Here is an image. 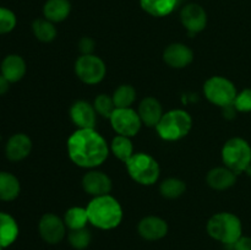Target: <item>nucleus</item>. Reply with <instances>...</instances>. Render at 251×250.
<instances>
[{"label": "nucleus", "mask_w": 251, "mask_h": 250, "mask_svg": "<svg viewBox=\"0 0 251 250\" xmlns=\"http://www.w3.org/2000/svg\"><path fill=\"white\" fill-rule=\"evenodd\" d=\"M110 125L118 135L134 137L142 126L139 113L132 108H117L109 118Z\"/></svg>", "instance_id": "nucleus-9"}, {"label": "nucleus", "mask_w": 251, "mask_h": 250, "mask_svg": "<svg viewBox=\"0 0 251 250\" xmlns=\"http://www.w3.org/2000/svg\"><path fill=\"white\" fill-rule=\"evenodd\" d=\"M222 161L234 173L247 172L251 164V146L242 137H232L222 149Z\"/></svg>", "instance_id": "nucleus-6"}, {"label": "nucleus", "mask_w": 251, "mask_h": 250, "mask_svg": "<svg viewBox=\"0 0 251 250\" xmlns=\"http://www.w3.org/2000/svg\"><path fill=\"white\" fill-rule=\"evenodd\" d=\"M82 188L88 195L97 198V196L109 195L113 188V183L109 175L105 174L104 172L92 169L83 175Z\"/></svg>", "instance_id": "nucleus-12"}, {"label": "nucleus", "mask_w": 251, "mask_h": 250, "mask_svg": "<svg viewBox=\"0 0 251 250\" xmlns=\"http://www.w3.org/2000/svg\"><path fill=\"white\" fill-rule=\"evenodd\" d=\"M137 113L141 118L142 124L149 127H156L164 114L162 104L154 97L144 98L140 103Z\"/></svg>", "instance_id": "nucleus-18"}, {"label": "nucleus", "mask_w": 251, "mask_h": 250, "mask_svg": "<svg viewBox=\"0 0 251 250\" xmlns=\"http://www.w3.org/2000/svg\"><path fill=\"white\" fill-rule=\"evenodd\" d=\"M109 145L95 129H77L68 139V153L81 168L100 167L109 156Z\"/></svg>", "instance_id": "nucleus-1"}, {"label": "nucleus", "mask_w": 251, "mask_h": 250, "mask_svg": "<svg viewBox=\"0 0 251 250\" xmlns=\"http://www.w3.org/2000/svg\"><path fill=\"white\" fill-rule=\"evenodd\" d=\"M19 225L11 215L0 212V247L7 248L19 237Z\"/></svg>", "instance_id": "nucleus-20"}, {"label": "nucleus", "mask_w": 251, "mask_h": 250, "mask_svg": "<svg viewBox=\"0 0 251 250\" xmlns=\"http://www.w3.org/2000/svg\"><path fill=\"white\" fill-rule=\"evenodd\" d=\"M68 240L74 249L85 250L91 244L92 235L87 228H81V229L69 230Z\"/></svg>", "instance_id": "nucleus-29"}, {"label": "nucleus", "mask_w": 251, "mask_h": 250, "mask_svg": "<svg viewBox=\"0 0 251 250\" xmlns=\"http://www.w3.org/2000/svg\"><path fill=\"white\" fill-rule=\"evenodd\" d=\"M88 222L103 230L117 228L123 221V208L119 201L112 195L93 198L87 207Z\"/></svg>", "instance_id": "nucleus-2"}, {"label": "nucleus", "mask_w": 251, "mask_h": 250, "mask_svg": "<svg viewBox=\"0 0 251 250\" xmlns=\"http://www.w3.org/2000/svg\"><path fill=\"white\" fill-rule=\"evenodd\" d=\"M26 61L19 54H9L4 58L0 65V71L5 78L10 81V83L19 82L26 75Z\"/></svg>", "instance_id": "nucleus-17"}, {"label": "nucleus", "mask_w": 251, "mask_h": 250, "mask_svg": "<svg viewBox=\"0 0 251 250\" xmlns=\"http://www.w3.org/2000/svg\"><path fill=\"white\" fill-rule=\"evenodd\" d=\"M115 108H131L136 100V90L131 85H120L112 95Z\"/></svg>", "instance_id": "nucleus-28"}, {"label": "nucleus", "mask_w": 251, "mask_h": 250, "mask_svg": "<svg viewBox=\"0 0 251 250\" xmlns=\"http://www.w3.org/2000/svg\"><path fill=\"white\" fill-rule=\"evenodd\" d=\"M203 93L208 102L221 108L234 104L237 88L234 83L223 76H212L203 85Z\"/></svg>", "instance_id": "nucleus-7"}, {"label": "nucleus", "mask_w": 251, "mask_h": 250, "mask_svg": "<svg viewBox=\"0 0 251 250\" xmlns=\"http://www.w3.org/2000/svg\"><path fill=\"white\" fill-rule=\"evenodd\" d=\"M63 220L65 222L66 228H69V230L86 228L87 223H90L88 222L86 207H78V206H74V207L69 208L65 212Z\"/></svg>", "instance_id": "nucleus-25"}, {"label": "nucleus", "mask_w": 251, "mask_h": 250, "mask_svg": "<svg viewBox=\"0 0 251 250\" xmlns=\"http://www.w3.org/2000/svg\"><path fill=\"white\" fill-rule=\"evenodd\" d=\"M140 237L149 242L164 238L168 233V223L158 216H146L137 225Z\"/></svg>", "instance_id": "nucleus-13"}, {"label": "nucleus", "mask_w": 251, "mask_h": 250, "mask_svg": "<svg viewBox=\"0 0 251 250\" xmlns=\"http://www.w3.org/2000/svg\"><path fill=\"white\" fill-rule=\"evenodd\" d=\"M38 232L46 243L58 244L66 235L65 222L54 213H44L39 220Z\"/></svg>", "instance_id": "nucleus-10"}, {"label": "nucleus", "mask_w": 251, "mask_h": 250, "mask_svg": "<svg viewBox=\"0 0 251 250\" xmlns=\"http://www.w3.org/2000/svg\"><path fill=\"white\" fill-rule=\"evenodd\" d=\"M125 166L132 180L141 185H153L158 180L161 173L158 162L151 154L145 152H137L132 154Z\"/></svg>", "instance_id": "nucleus-5"}, {"label": "nucleus", "mask_w": 251, "mask_h": 250, "mask_svg": "<svg viewBox=\"0 0 251 250\" xmlns=\"http://www.w3.org/2000/svg\"><path fill=\"white\" fill-rule=\"evenodd\" d=\"M70 118L77 129H95L97 123V112L91 103L77 100L70 108Z\"/></svg>", "instance_id": "nucleus-14"}, {"label": "nucleus", "mask_w": 251, "mask_h": 250, "mask_svg": "<svg viewBox=\"0 0 251 250\" xmlns=\"http://www.w3.org/2000/svg\"><path fill=\"white\" fill-rule=\"evenodd\" d=\"M78 50L81 51V55H88L93 54L95 50V41L90 37H82L78 42Z\"/></svg>", "instance_id": "nucleus-33"}, {"label": "nucleus", "mask_w": 251, "mask_h": 250, "mask_svg": "<svg viewBox=\"0 0 251 250\" xmlns=\"http://www.w3.org/2000/svg\"><path fill=\"white\" fill-rule=\"evenodd\" d=\"M71 11V4L69 0H48L43 6L44 19L53 24L61 22L68 19Z\"/></svg>", "instance_id": "nucleus-21"}, {"label": "nucleus", "mask_w": 251, "mask_h": 250, "mask_svg": "<svg viewBox=\"0 0 251 250\" xmlns=\"http://www.w3.org/2000/svg\"><path fill=\"white\" fill-rule=\"evenodd\" d=\"M21 185L10 172H0V201H12L20 195Z\"/></svg>", "instance_id": "nucleus-22"}, {"label": "nucleus", "mask_w": 251, "mask_h": 250, "mask_svg": "<svg viewBox=\"0 0 251 250\" xmlns=\"http://www.w3.org/2000/svg\"><path fill=\"white\" fill-rule=\"evenodd\" d=\"M232 247L234 250H251V237H244L243 235Z\"/></svg>", "instance_id": "nucleus-34"}, {"label": "nucleus", "mask_w": 251, "mask_h": 250, "mask_svg": "<svg viewBox=\"0 0 251 250\" xmlns=\"http://www.w3.org/2000/svg\"><path fill=\"white\" fill-rule=\"evenodd\" d=\"M2 249H4V248H1V247H0V250H2Z\"/></svg>", "instance_id": "nucleus-38"}, {"label": "nucleus", "mask_w": 251, "mask_h": 250, "mask_svg": "<svg viewBox=\"0 0 251 250\" xmlns=\"http://www.w3.org/2000/svg\"><path fill=\"white\" fill-rule=\"evenodd\" d=\"M131 137L123 136V135H117L114 139L112 140L109 149L113 152L118 159L126 163L134 154V146H132Z\"/></svg>", "instance_id": "nucleus-24"}, {"label": "nucleus", "mask_w": 251, "mask_h": 250, "mask_svg": "<svg viewBox=\"0 0 251 250\" xmlns=\"http://www.w3.org/2000/svg\"><path fill=\"white\" fill-rule=\"evenodd\" d=\"M186 184L179 178H167L159 185V193L166 199H178L185 193Z\"/></svg>", "instance_id": "nucleus-27"}, {"label": "nucleus", "mask_w": 251, "mask_h": 250, "mask_svg": "<svg viewBox=\"0 0 251 250\" xmlns=\"http://www.w3.org/2000/svg\"><path fill=\"white\" fill-rule=\"evenodd\" d=\"M222 109H223V115H225L226 118H228V119H233V118L235 117V113L238 112V110L235 109L234 104L228 105V107L222 108Z\"/></svg>", "instance_id": "nucleus-36"}, {"label": "nucleus", "mask_w": 251, "mask_h": 250, "mask_svg": "<svg viewBox=\"0 0 251 250\" xmlns=\"http://www.w3.org/2000/svg\"><path fill=\"white\" fill-rule=\"evenodd\" d=\"M32 151V141L28 135L24 132L14 134L6 142L5 154L11 162H20L28 157Z\"/></svg>", "instance_id": "nucleus-16"}, {"label": "nucleus", "mask_w": 251, "mask_h": 250, "mask_svg": "<svg viewBox=\"0 0 251 250\" xmlns=\"http://www.w3.org/2000/svg\"><path fill=\"white\" fill-rule=\"evenodd\" d=\"M75 74L86 85H97L107 74V66L100 56L95 54L78 56L75 63Z\"/></svg>", "instance_id": "nucleus-8"}, {"label": "nucleus", "mask_w": 251, "mask_h": 250, "mask_svg": "<svg viewBox=\"0 0 251 250\" xmlns=\"http://www.w3.org/2000/svg\"><path fill=\"white\" fill-rule=\"evenodd\" d=\"M208 235L225 245H234L243 237V225L238 216L230 212H218L207 222Z\"/></svg>", "instance_id": "nucleus-3"}, {"label": "nucleus", "mask_w": 251, "mask_h": 250, "mask_svg": "<svg viewBox=\"0 0 251 250\" xmlns=\"http://www.w3.org/2000/svg\"><path fill=\"white\" fill-rule=\"evenodd\" d=\"M10 88V81L0 74V96L5 95Z\"/></svg>", "instance_id": "nucleus-35"}, {"label": "nucleus", "mask_w": 251, "mask_h": 250, "mask_svg": "<svg viewBox=\"0 0 251 250\" xmlns=\"http://www.w3.org/2000/svg\"><path fill=\"white\" fill-rule=\"evenodd\" d=\"M178 0H140L141 9L153 17H164L174 11Z\"/></svg>", "instance_id": "nucleus-23"}, {"label": "nucleus", "mask_w": 251, "mask_h": 250, "mask_svg": "<svg viewBox=\"0 0 251 250\" xmlns=\"http://www.w3.org/2000/svg\"><path fill=\"white\" fill-rule=\"evenodd\" d=\"M180 21L189 33L195 34L205 29L207 25V14L201 5L190 2L181 9Z\"/></svg>", "instance_id": "nucleus-11"}, {"label": "nucleus", "mask_w": 251, "mask_h": 250, "mask_svg": "<svg viewBox=\"0 0 251 250\" xmlns=\"http://www.w3.org/2000/svg\"><path fill=\"white\" fill-rule=\"evenodd\" d=\"M247 173H248V175H249L250 178H251V164L249 166V168L247 169Z\"/></svg>", "instance_id": "nucleus-37"}, {"label": "nucleus", "mask_w": 251, "mask_h": 250, "mask_svg": "<svg viewBox=\"0 0 251 250\" xmlns=\"http://www.w3.org/2000/svg\"><path fill=\"white\" fill-rule=\"evenodd\" d=\"M234 107L238 112H251V88H245L237 95L234 100Z\"/></svg>", "instance_id": "nucleus-32"}, {"label": "nucleus", "mask_w": 251, "mask_h": 250, "mask_svg": "<svg viewBox=\"0 0 251 250\" xmlns=\"http://www.w3.org/2000/svg\"><path fill=\"white\" fill-rule=\"evenodd\" d=\"M163 60L173 69H183L194 60V51L184 43H172L164 49Z\"/></svg>", "instance_id": "nucleus-15"}, {"label": "nucleus", "mask_w": 251, "mask_h": 250, "mask_svg": "<svg viewBox=\"0 0 251 250\" xmlns=\"http://www.w3.org/2000/svg\"><path fill=\"white\" fill-rule=\"evenodd\" d=\"M193 126L191 115L186 110L173 109L164 113L156 130L164 141H179L190 132Z\"/></svg>", "instance_id": "nucleus-4"}, {"label": "nucleus", "mask_w": 251, "mask_h": 250, "mask_svg": "<svg viewBox=\"0 0 251 250\" xmlns=\"http://www.w3.org/2000/svg\"><path fill=\"white\" fill-rule=\"evenodd\" d=\"M32 31L38 41L49 43L56 37V28L53 22L47 19H37L32 24Z\"/></svg>", "instance_id": "nucleus-26"}, {"label": "nucleus", "mask_w": 251, "mask_h": 250, "mask_svg": "<svg viewBox=\"0 0 251 250\" xmlns=\"http://www.w3.org/2000/svg\"><path fill=\"white\" fill-rule=\"evenodd\" d=\"M237 173L228 167H216L206 175L208 186L215 190H227L237 183Z\"/></svg>", "instance_id": "nucleus-19"}, {"label": "nucleus", "mask_w": 251, "mask_h": 250, "mask_svg": "<svg viewBox=\"0 0 251 250\" xmlns=\"http://www.w3.org/2000/svg\"><path fill=\"white\" fill-rule=\"evenodd\" d=\"M16 15L7 7L0 6V34L10 33L16 27Z\"/></svg>", "instance_id": "nucleus-31"}, {"label": "nucleus", "mask_w": 251, "mask_h": 250, "mask_svg": "<svg viewBox=\"0 0 251 250\" xmlns=\"http://www.w3.org/2000/svg\"><path fill=\"white\" fill-rule=\"evenodd\" d=\"M93 107H95L96 112L98 114L102 115L103 118H107V119H109L112 117L113 112L117 109L112 96L105 95V93H100L96 97L95 102H93Z\"/></svg>", "instance_id": "nucleus-30"}]
</instances>
